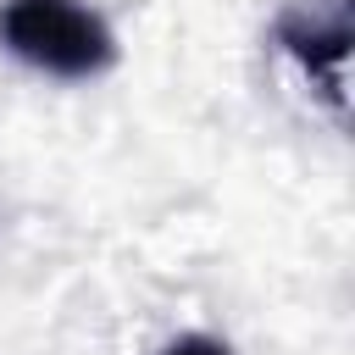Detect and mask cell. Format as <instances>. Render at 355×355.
Here are the masks:
<instances>
[{"mask_svg": "<svg viewBox=\"0 0 355 355\" xmlns=\"http://www.w3.org/2000/svg\"><path fill=\"white\" fill-rule=\"evenodd\" d=\"M161 355H233V349H227V338H211V333H183V338H172Z\"/></svg>", "mask_w": 355, "mask_h": 355, "instance_id": "3", "label": "cell"}, {"mask_svg": "<svg viewBox=\"0 0 355 355\" xmlns=\"http://www.w3.org/2000/svg\"><path fill=\"white\" fill-rule=\"evenodd\" d=\"M0 44L50 72V78H100L116 61V39L105 28L100 11H89L83 0H6L0 6Z\"/></svg>", "mask_w": 355, "mask_h": 355, "instance_id": "1", "label": "cell"}, {"mask_svg": "<svg viewBox=\"0 0 355 355\" xmlns=\"http://www.w3.org/2000/svg\"><path fill=\"white\" fill-rule=\"evenodd\" d=\"M277 44L305 67V78L322 83V94L333 100V111L344 116V67H349V0H333L327 11H283L277 17Z\"/></svg>", "mask_w": 355, "mask_h": 355, "instance_id": "2", "label": "cell"}]
</instances>
